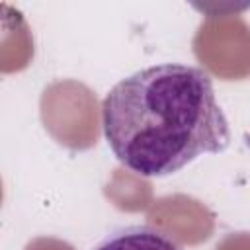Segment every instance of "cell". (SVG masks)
Here are the masks:
<instances>
[{"label":"cell","mask_w":250,"mask_h":250,"mask_svg":"<svg viewBox=\"0 0 250 250\" xmlns=\"http://www.w3.org/2000/svg\"><path fill=\"white\" fill-rule=\"evenodd\" d=\"M94 250H182L168 234L152 227H125L107 234Z\"/></svg>","instance_id":"2"},{"label":"cell","mask_w":250,"mask_h":250,"mask_svg":"<svg viewBox=\"0 0 250 250\" xmlns=\"http://www.w3.org/2000/svg\"><path fill=\"white\" fill-rule=\"evenodd\" d=\"M102 125L115 158L145 178L176 174L230 143L211 76L180 62L146 66L119 80L104 98Z\"/></svg>","instance_id":"1"}]
</instances>
